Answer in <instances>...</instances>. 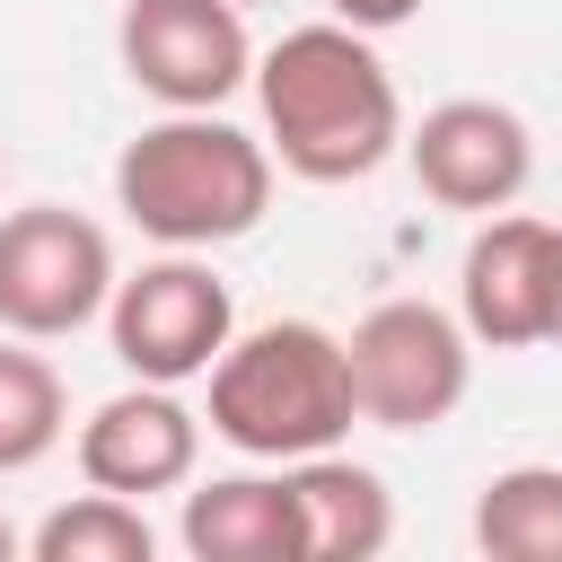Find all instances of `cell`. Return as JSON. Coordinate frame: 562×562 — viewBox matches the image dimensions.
<instances>
[{
    "mask_svg": "<svg viewBox=\"0 0 562 562\" xmlns=\"http://www.w3.org/2000/svg\"><path fill=\"white\" fill-rule=\"evenodd\" d=\"M544 342H562V220H553V334Z\"/></svg>",
    "mask_w": 562,
    "mask_h": 562,
    "instance_id": "e0dca14e",
    "label": "cell"
},
{
    "mask_svg": "<svg viewBox=\"0 0 562 562\" xmlns=\"http://www.w3.org/2000/svg\"><path fill=\"white\" fill-rule=\"evenodd\" d=\"M26 553H35V562H149V553H158V527L140 518V501L88 483L79 501H61V509L35 518Z\"/></svg>",
    "mask_w": 562,
    "mask_h": 562,
    "instance_id": "9a60e30c",
    "label": "cell"
},
{
    "mask_svg": "<svg viewBox=\"0 0 562 562\" xmlns=\"http://www.w3.org/2000/svg\"><path fill=\"white\" fill-rule=\"evenodd\" d=\"M61 439H70V395H61V369L9 334V342H0V474L44 465Z\"/></svg>",
    "mask_w": 562,
    "mask_h": 562,
    "instance_id": "5bb4252c",
    "label": "cell"
},
{
    "mask_svg": "<svg viewBox=\"0 0 562 562\" xmlns=\"http://www.w3.org/2000/svg\"><path fill=\"white\" fill-rule=\"evenodd\" d=\"M237 9H255V0H237Z\"/></svg>",
    "mask_w": 562,
    "mask_h": 562,
    "instance_id": "d6986e66",
    "label": "cell"
},
{
    "mask_svg": "<svg viewBox=\"0 0 562 562\" xmlns=\"http://www.w3.org/2000/svg\"><path fill=\"white\" fill-rule=\"evenodd\" d=\"M114 299V237L70 202H26L0 220V334L61 342Z\"/></svg>",
    "mask_w": 562,
    "mask_h": 562,
    "instance_id": "5b68a950",
    "label": "cell"
},
{
    "mask_svg": "<svg viewBox=\"0 0 562 562\" xmlns=\"http://www.w3.org/2000/svg\"><path fill=\"white\" fill-rule=\"evenodd\" d=\"M202 422H211V439H228L237 457H263V465L342 448L360 422L342 334H325L316 316H272V325L228 334V351L211 360Z\"/></svg>",
    "mask_w": 562,
    "mask_h": 562,
    "instance_id": "3957f363",
    "label": "cell"
},
{
    "mask_svg": "<svg viewBox=\"0 0 562 562\" xmlns=\"http://www.w3.org/2000/svg\"><path fill=\"white\" fill-rule=\"evenodd\" d=\"M114 53H123V79L140 97H158L167 114L228 105L255 79V44H246L237 0H123Z\"/></svg>",
    "mask_w": 562,
    "mask_h": 562,
    "instance_id": "52a82bcc",
    "label": "cell"
},
{
    "mask_svg": "<svg viewBox=\"0 0 562 562\" xmlns=\"http://www.w3.org/2000/svg\"><path fill=\"white\" fill-rule=\"evenodd\" d=\"M255 105H263V149L299 184H360L404 149V97L378 44L342 18L290 26L255 61Z\"/></svg>",
    "mask_w": 562,
    "mask_h": 562,
    "instance_id": "6da1fadb",
    "label": "cell"
},
{
    "mask_svg": "<svg viewBox=\"0 0 562 562\" xmlns=\"http://www.w3.org/2000/svg\"><path fill=\"white\" fill-rule=\"evenodd\" d=\"M474 544L492 562H562V465H501L474 492Z\"/></svg>",
    "mask_w": 562,
    "mask_h": 562,
    "instance_id": "4fadbf2b",
    "label": "cell"
},
{
    "mask_svg": "<svg viewBox=\"0 0 562 562\" xmlns=\"http://www.w3.org/2000/svg\"><path fill=\"white\" fill-rule=\"evenodd\" d=\"M18 553H26V536H18L9 518H0V562H18Z\"/></svg>",
    "mask_w": 562,
    "mask_h": 562,
    "instance_id": "ac0fdd59",
    "label": "cell"
},
{
    "mask_svg": "<svg viewBox=\"0 0 562 562\" xmlns=\"http://www.w3.org/2000/svg\"><path fill=\"white\" fill-rule=\"evenodd\" d=\"M457 325L492 351H527L553 334V220L483 211L457 263Z\"/></svg>",
    "mask_w": 562,
    "mask_h": 562,
    "instance_id": "9c48e42d",
    "label": "cell"
},
{
    "mask_svg": "<svg viewBox=\"0 0 562 562\" xmlns=\"http://www.w3.org/2000/svg\"><path fill=\"white\" fill-rule=\"evenodd\" d=\"M79 474L97 492H123V501H149V492H184L193 465H202V413L176 395V386H149L132 378L123 395H105L79 439H70Z\"/></svg>",
    "mask_w": 562,
    "mask_h": 562,
    "instance_id": "30bf717a",
    "label": "cell"
},
{
    "mask_svg": "<svg viewBox=\"0 0 562 562\" xmlns=\"http://www.w3.org/2000/svg\"><path fill=\"white\" fill-rule=\"evenodd\" d=\"M114 211L158 237V246H228L272 211V149L237 132L220 105L202 114H158L123 140L114 158Z\"/></svg>",
    "mask_w": 562,
    "mask_h": 562,
    "instance_id": "7a4b0ae2",
    "label": "cell"
},
{
    "mask_svg": "<svg viewBox=\"0 0 562 562\" xmlns=\"http://www.w3.org/2000/svg\"><path fill=\"white\" fill-rule=\"evenodd\" d=\"M281 474L299 501V562H378L395 544V492L378 465L316 448V457H290Z\"/></svg>",
    "mask_w": 562,
    "mask_h": 562,
    "instance_id": "8fae6325",
    "label": "cell"
},
{
    "mask_svg": "<svg viewBox=\"0 0 562 562\" xmlns=\"http://www.w3.org/2000/svg\"><path fill=\"white\" fill-rule=\"evenodd\" d=\"M342 26H360V35H386V26H413L422 18V0H325Z\"/></svg>",
    "mask_w": 562,
    "mask_h": 562,
    "instance_id": "2e32d148",
    "label": "cell"
},
{
    "mask_svg": "<svg viewBox=\"0 0 562 562\" xmlns=\"http://www.w3.org/2000/svg\"><path fill=\"white\" fill-rule=\"evenodd\" d=\"M404 158H413V184L439 202V211H509L536 176V132L518 105L501 97H448L430 105L413 132H404Z\"/></svg>",
    "mask_w": 562,
    "mask_h": 562,
    "instance_id": "ba28073f",
    "label": "cell"
},
{
    "mask_svg": "<svg viewBox=\"0 0 562 562\" xmlns=\"http://www.w3.org/2000/svg\"><path fill=\"white\" fill-rule=\"evenodd\" d=\"M351 404L378 430H439L474 386V334L430 299H378L351 334Z\"/></svg>",
    "mask_w": 562,
    "mask_h": 562,
    "instance_id": "277c9868",
    "label": "cell"
},
{
    "mask_svg": "<svg viewBox=\"0 0 562 562\" xmlns=\"http://www.w3.org/2000/svg\"><path fill=\"white\" fill-rule=\"evenodd\" d=\"M176 544L193 562H299V501L290 474H211L184 492Z\"/></svg>",
    "mask_w": 562,
    "mask_h": 562,
    "instance_id": "7c38bea8",
    "label": "cell"
},
{
    "mask_svg": "<svg viewBox=\"0 0 562 562\" xmlns=\"http://www.w3.org/2000/svg\"><path fill=\"white\" fill-rule=\"evenodd\" d=\"M237 334V307H228V281L193 255V246H167L158 263L140 272H114V299H105V342L132 378L149 386H184V378H211V360L228 351Z\"/></svg>",
    "mask_w": 562,
    "mask_h": 562,
    "instance_id": "8992f818",
    "label": "cell"
}]
</instances>
